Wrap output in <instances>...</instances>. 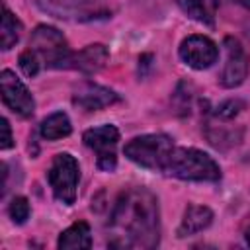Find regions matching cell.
Masks as SVG:
<instances>
[{"label":"cell","instance_id":"obj_1","mask_svg":"<svg viewBox=\"0 0 250 250\" xmlns=\"http://www.w3.org/2000/svg\"><path fill=\"white\" fill-rule=\"evenodd\" d=\"M109 246L150 250L160 242L158 201L146 188H129L119 193L109 213Z\"/></svg>","mask_w":250,"mask_h":250},{"label":"cell","instance_id":"obj_2","mask_svg":"<svg viewBox=\"0 0 250 250\" xmlns=\"http://www.w3.org/2000/svg\"><path fill=\"white\" fill-rule=\"evenodd\" d=\"M162 174L186 182H219L221 168L207 152L193 146H174Z\"/></svg>","mask_w":250,"mask_h":250},{"label":"cell","instance_id":"obj_3","mask_svg":"<svg viewBox=\"0 0 250 250\" xmlns=\"http://www.w3.org/2000/svg\"><path fill=\"white\" fill-rule=\"evenodd\" d=\"M174 146L176 145L168 135L150 133V135L133 137L123 146V154L141 168H146L152 172H162V168L168 160V154L172 152Z\"/></svg>","mask_w":250,"mask_h":250},{"label":"cell","instance_id":"obj_4","mask_svg":"<svg viewBox=\"0 0 250 250\" xmlns=\"http://www.w3.org/2000/svg\"><path fill=\"white\" fill-rule=\"evenodd\" d=\"M29 49L37 53L47 68H66L70 61V47L64 35L53 25H37L29 37Z\"/></svg>","mask_w":250,"mask_h":250},{"label":"cell","instance_id":"obj_5","mask_svg":"<svg viewBox=\"0 0 250 250\" xmlns=\"http://www.w3.org/2000/svg\"><path fill=\"white\" fill-rule=\"evenodd\" d=\"M47 180L53 189V195L61 203L72 205L78 195V180H80L78 160L70 152L55 154V158L47 170Z\"/></svg>","mask_w":250,"mask_h":250},{"label":"cell","instance_id":"obj_6","mask_svg":"<svg viewBox=\"0 0 250 250\" xmlns=\"http://www.w3.org/2000/svg\"><path fill=\"white\" fill-rule=\"evenodd\" d=\"M41 12L64 21H90L109 12L102 0H37Z\"/></svg>","mask_w":250,"mask_h":250},{"label":"cell","instance_id":"obj_7","mask_svg":"<svg viewBox=\"0 0 250 250\" xmlns=\"http://www.w3.org/2000/svg\"><path fill=\"white\" fill-rule=\"evenodd\" d=\"M82 141L88 148L96 152V164L104 172H113L117 166V143H119V129L111 123L86 129Z\"/></svg>","mask_w":250,"mask_h":250},{"label":"cell","instance_id":"obj_8","mask_svg":"<svg viewBox=\"0 0 250 250\" xmlns=\"http://www.w3.org/2000/svg\"><path fill=\"white\" fill-rule=\"evenodd\" d=\"M225 47V64L219 74V82L223 88H238L250 70V57L244 51L242 43L234 37H225L223 41Z\"/></svg>","mask_w":250,"mask_h":250},{"label":"cell","instance_id":"obj_9","mask_svg":"<svg viewBox=\"0 0 250 250\" xmlns=\"http://www.w3.org/2000/svg\"><path fill=\"white\" fill-rule=\"evenodd\" d=\"M0 92H2V102L4 105L20 115V117H31L35 111V100L27 86L12 72L10 68H4L0 72Z\"/></svg>","mask_w":250,"mask_h":250},{"label":"cell","instance_id":"obj_10","mask_svg":"<svg viewBox=\"0 0 250 250\" xmlns=\"http://www.w3.org/2000/svg\"><path fill=\"white\" fill-rule=\"evenodd\" d=\"M180 59L193 70H205L219 59V47L205 35H188L178 49Z\"/></svg>","mask_w":250,"mask_h":250},{"label":"cell","instance_id":"obj_11","mask_svg":"<svg viewBox=\"0 0 250 250\" xmlns=\"http://www.w3.org/2000/svg\"><path fill=\"white\" fill-rule=\"evenodd\" d=\"M119 100L121 98L115 90H111L107 86L94 84V82L80 84L72 94V104L82 111H98V109L117 104Z\"/></svg>","mask_w":250,"mask_h":250},{"label":"cell","instance_id":"obj_12","mask_svg":"<svg viewBox=\"0 0 250 250\" xmlns=\"http://www.w3.org/2000/svg\"><path fill=\"white\" fill-rule=\"evenodd\" d=\"M107 59H109V53H107L105 45L92 43V45H86L80 51H72L66 68L78 70L82 74H96L105 66Z\"/></svg>","mask_w":250,"mask_h":250},{"label":"cell","instance_id":"obj_13","mask_svg":"<svg viewBox=\"0 0 250 250\" xmlns=\"http://www.w3.org/2000/svg\"><path fill=\"white\" fill-rule=\"evenodd\" d=\"M211 223H213V211L209 207H205V205H188L176 234L180 238H186V236H191V234H197V232L205 230Z\"/></svg>","mask_w":250,"mask_h":250},{"label":"cell","instance_id":"obj_14","mask_svg":"<svg viewBox=\"0 0 250 250\" xmlns=\"http://www.w3.org/2000/svg\"><path fill=\"white\" fill-rule=\"evenodd\" d=\"M57 246L61 250H80L92 246V230L86 221H76L68 229H64L57 240Z\"/></svg>","mask_w":250,"mask_h":250},{"label":"cell","instance_id":"obj_15","mask_svg":"<svg viewBox=\"0 0 250 250\" xmlns=\"http://www.w3.org/2000/svg\"><path fill=\"white\" fill-rule=\"evenodd\" d=\"M180 10L193 21L213 27L217 18V0H176Z\"/></svg>","mask_w":250,"mask_h":250},{"label":"cell","instance_id":"obj_16","mask_svg":"<svg viewBox=\"0 0 250 250\" xmlns=\"http://www.w3.org/2000/svg\"><path fill=\"white\" fill-rule=\"evenodd\" d=\"M72 133V123L64 111H55L39 123V135L45 141H59Z\"/></svg>","mask_w":250,"mask_h":250},{"label":"cell","instance_id":"obj_17","mask_svg":"<svg viewBox=\"0 0 250 250\" xmlns=\"http://www.w3.org/2000/svg\"><path fill=\"white\" fill-rule=\"evenodd\" d=\"M21 31H23V25L21 21L8 10V6H4V12H2V25H0V45L4 51L12 49L20 37H21Z\"/></svg>","mask_w":250,"mask_h":250},{"label":"cell","instance_id":"obj_18","mask_svg":"<svg viewBox=\"0 0 250 250\" xmlns=\"http://www.w3.org/2000/svg\"><path fill=\"white\" fill-rule=\"evenodd\" d=\"M8 215H10V219H12L16 225H23V223L29 219V215H31V207H29L27 197L16 195V197L10 201V205H8Z\"/></svg>","mask_w":250,"mask_h":250},{"label":"cell","instance_id":"obj_19","mask_svg":"<svg viewBox=\"0 0 250 250\" xmlns=\"http://www.w3.org/2000/svg\"><path fill=\"white\" fill-rule=\"evenodd\" d=\"M246 107V104L242 102V100H238V98H230V100H225V102H221L217 107H215V111H213V115L217 117V119H223V121H230V119H234L242 109Z\"/></svg>","mask_w":250,"mask_h":250},{"label":"cell","instance_id":"obj_20","mask_svg":"<svg viewBox=\"0 0 250 250\" xmlns=\"http://www.w3.org/2000/svg\"><path fill=\"white\" fill-rule=\"evenodd\" d=\"M18 64H20L21 72H23L27 78L37 76V72L41 70V59L37 57V53H35L33 49H25V51L20 55Z\"/></svg>","mask_w":250,"mask_h":250},{"label":"cell","instance_id":"obj_21","mask_svg":"<svg viewBox=\"0 0 250 250\" xmlns=\"http://www.w3.org/2000/svg\"><path fill=\"white\" fill-rule=\"evenodd\" d=\"M0 129H2V137H0V148L2 150H8L14 146V137H12V129H10V123L6 117L0 119Z\"/></svg>","mask_w":250,"mask_h":250},{"label":"cell","instance_id":"obj_22","mask_svg":"<svg viewBox=\"0 0 250 250\" xmlns=\"http://www.w3.org/2000/svg\"><path fill=\"white\" fill-rule=\"evenodd\" d=\"M232 2H238L240 6H244V8H248V10H250V0H232Z\"/></svg>","mask_w":250,"mask_h":250},{"label":"cell","instance_id":"obj_23","mask_svg":"<svg viewBox=\"0 0 250 250\" xmlns=\"http://www.w3.org/2000/svg\"><path fill=\"white\" fill-rule=\"evenodd\" d=\"M246 242H248V244H250V229H248V230H246Z\"/></svg>","mask_w":250,"mask_h":250}]
</instances>
